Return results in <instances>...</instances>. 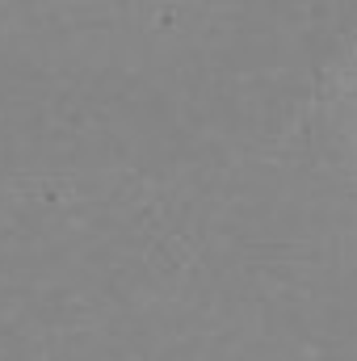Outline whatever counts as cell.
Returning a JSON list of instances; mask_svg holds the SVG:
<instances>
[]
</instances>
